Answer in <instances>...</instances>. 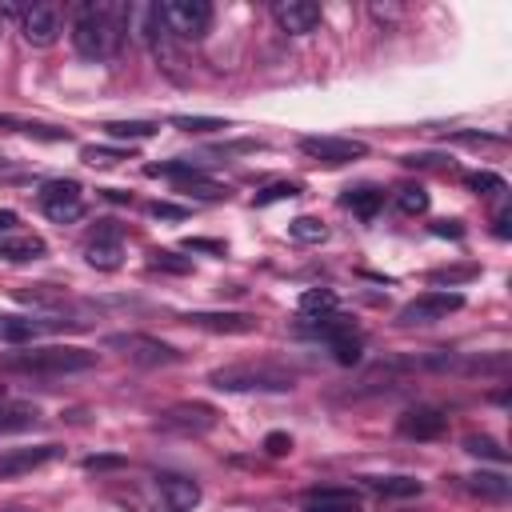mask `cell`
Wrapping results in <instances>:
<instances>
[{
  "label": "cell",
  "mask_w": 512,
  "mask_h": 512,
  "mask_svg": "<svg viewBox=\"0 0 512 512\" xmlns=\"http://www.w3.org/2000/svg\"><path fill=\"white\" fill-rule=\"evenodd\" d=\"M128 32V8L124 4H80L72 12V48L84 60H108L120 52Z\"/></svg>",
  "instance_id": "6da1fadb"
},
{
  "label": "cell",
  "mask_w": 512,
  "mask_h": 512,
  "mask_svg": "<svg viewBox=\"0 0 512 512\" xmlns=\"http://www.w3.org/2000/svg\"><path fill=\"white\" fill-rule=\"evenodd\" d=\"M92 364H96V352L72 348V344H44V348H20L0 356V368L32 372V376H64V372H84Z\"/></svg>",
  "instance_id": "7a4b0ae2"
},
{
  "label": "cell",
  "mask_w": 512,
  "mask_h": 512,
  "mask_svg": "<svg viewBox=\"0 0 512 512\" xmlns=\"http://www.w3.org/2000/svg\"><path fill=\"white\" fill-rule=\"evenodd\" d=\"M212 388L220 392H292L296 388V372H288L284 364H272V360H244V364H228V368H216L208 376Z\"/></svg>",
  "instance_id": "3957f363"
},
{
  "label": "cell",
  "mask_w": 512,
  "mask_h": 512,
  "mask_svg": "<svg viewBox=\"0 0 512 512\" xmlns=\"http://www.w3.org/2000/svg\"><path fill=\"white\" fill-rule=\"evenodd\" d=\"M104 348L120 352L124 360H132L140 368H164V364L180 360V348H172L168 340L148 336V332H112V336H104Z\"/></svg>",
  "instance_id": "277c9868"
},
{
  "label": "cell",
  "mask_w": 512,
  "mask_h": 512,
  "mask_svg": "<svg viewBox=\"0 0 512 512\" xmlns=\"http://www.w3.org/2000/svg\"><path fill=\"white\" fill-rule=\"evenodd\" d=\"M160 20L168 36L176 40H204L212 28V4L208 0H168L160 4Z\"/></svg>",
  "instance_id": "5b68a950"
},
{
  "label": "cell",
  "mask_w": 512,
  "mask_h": 512,
  "mask_svg": "<svg viewBox=\"0 0 512 512\" xmlns=\"http://www.w3.org/2000/svg\"><path fill=\"white\" fill-rule=\"evenodd\" d=\"M36 204H40V212H44L48 220L72 224V220H80V212H84V188H80L76 180H48V184H40Z\"/></svg>",
  "instance_id": "8992f818"
},
{
  "label": "cell",
  "mask_w": 512,
  "mask_h": 512,
  "mask_svg": "<svg viewBox=\"0 0 512 512\" xmlns=\"http://www.w3.org/2000/svg\"><path fill=\"white\" fill-rule=\"evenodd\" d=\"M464 308V296L460 292H420L416 300H408L400 312H396V324L404 328H416V324H436V320H448V312Z\"/></svg>",
  "instance_id": "52a82bcc"
},
{
  "label": "cell",
  "mask_w": 512,
  "mask_h": 512,
  "mask_svg": "<svg viewBox=\"0 0 512 512\" xmlns=\"http://www.w3.org/2000/svg\"><path fill=\"white\" fill-rule=\"evenodd\" d=\"M216 420H220V412L212 408V404H200V400H184V404H172V408H164L160 416H156V424L164 428V432H208V428H216Z\"/></svg>",
  "instance_id": "ba28073f"
},
{
  "label": "cell",
  "mask_w": 512,
  "mask_h": 512,
  "mask_svg": "<svg viewBox=\"0 0 512 512\" xmlns=\"http://www.w3.org/2000/svg\"><path fill=\"white\" fill-rule=\"evenodd\" d=\"M300 152L320 160V164H352V160L368 156V144L364 140H348V136H304Z\"/></svg>",
  "instance_id": "9c48e42d"
},
{
  "label": "cell",
  "mask_w": 512,
  "mask_h": 512,
  "mask_svg": "<svg viewBox=\"0 0 512 512\" xmlns=\"http://www.w3.org/2000/svg\"><path fill=\"white\" fill-rule=\"evenodd\" d=\"M20 36L32 48L56 44V36H60V12L52 4H28V8H20Z\"/></svg>",
  "instance_id": "30bf717a"
},
{
  "label": "cell",
  "mask_w": 512,
  "mask_h": 512,
  "mask_svg": "<svg viewBox=\"0 0 512 512\" xmlns=\"http://www.w3.org/2000/svg\"><path fill=\"white\" fill-rule=\"evenodd\" d=\"M156 496L164 512H192L200 504V484L184 472H156Z\"/></svg>",
  "instance_id": "8fae6325"
},
{
  "label": "cell",
  "mask_w": 512,
  "mask_h": 512,
  "mask_svg": "<svg viewBox=\"0 0 512 512\" xmlns=\"http://www.w3.org/2000/svg\"><path fill=\"white\" fill-rule=\"evenodd\" d=\"M104 228H96L84 244V260L100 272H112L120 268V256H124V244H120V228H112V220H100Z\"/></svg>",
  "instance_id": "7c38bea8"
},
{
  "label": "cell",
  "mask_w": 512,
  "mask_h": 512,
  "mask_svg": "<svg viewBox=\"0 0 512 512\" xmlns=\"http://www.w3.org/2000/svg\"><path fill=\"white\" fill-rule=\"evenodd\" d=\"M60 452H64L60 444H32V448H8V452H0V480H4V476H24V472H32V468H40V464L56 460Z\"/></svg>",
  "instance_id": "4fadbf2b"
},
{
  "label": "cell",
  "mask_w": 512,
  "mask_h": 512,
  "mask_svg": "<svg viewBox=\"0 0 512 512\" xmlns=\"http://www.w3.org/2000/svg\"><path fill=\"white\" fill-rule=\"evenodd\" d=\"M272 16H276V24L284 32L304 36V32H312L320 24V4H312V0H276L272 4Z\"/></svg>",
  "instance_id": "5bb4252c"
},
{
  "label": "cell",
  "mask_w": 512,
  "mask_h": 512,
  "mask_svg": "<svg viewBox=\"0 0 512 512\" xmlns=\"http://www.w3.org/2000/svg\"><path fill=\"white\" fill-rule=\"evenodd\" d=\"M184 320L192 328L220 332V336H248V332H256V316H248V312H192Z\"/></svg>",
  "instance_id": "9a60e30c"
},
{
  "label": "cell",
  "mask_w": 512,
  "mask_h": 512,
  "mask_svg": "<svg viewBox=\"0 0 512 512\" xmlns=\"http://www.w3.org/2000/svg\"><path fill=\"white\" fill-rule=\"evenodd\" d=\"M444 428H448V416L440 408H432V404H416V408H408L400 416V432L408 440H436Z\"/></svg>",
  "instance_id": "2e32d148"
},
{
  "label": "cell",
  "mask_w": 512,
  "mask_h": 512,
  "mask_svg": "<svg viewBox=\"0 0 512 512\" xmlns=\"http://www.w3.org/2000/svg\"><path fill=\"white\" fill-rule=\"evenodd\" d=\"M44 252L48 248H44V240L36 232H4L0 236V260H8V264H32Z\"/></svg>",
  "instance_id": "e0dca14e"
},
{
  "label": "cell",
  "mask_w": 512,
  "mask_h": 512,
  "mask_svg": "<svg viewBox=\"0 0 512 512\" xmlns=\"http://www.w3.org/2000/svg\"><path fill=\"white\" fill-rule=\"evenodd\" d=\"M304 512H360V496L352 488H312Z\"/></svg>",
  "instance_id": "ac0fdd59"
},
{
  "label": "cell",
  "mask_w": 512,
  "mask_h": 512,
  "mask_svg": "<svg viewBox=\"0 0 512 512\" xmlns=\"http://www.w3.org/2000/svg\"><path fill=\"white\" fill-rule=\"evenodd\" d=\"M52 324L48 320H32V316H0V340L8 344H28L36 340L40 332H48Z\"/></svg>",
  "instance_id": "d6986e66"
},
{
  "label": "cell",
  "mask_w": 512,
  "mask_h": 512,
  "mask_svg": "<svg viewBox=\"0 0 512 512\" xmlns=\"http://www.w3.org/2000/svg\"><path fill=\"white\" fill-rule=\"evenodd\" d=\"M344 208H352V216H360V220H376V212L384 208V192L380 188H348L344 192Z\"/></svg>",
  "instance_id": "ffe728a7"
},
{
  "label": "cell",
  "mask_w": 512,
  "mask_h": 512,
  "mask_svg": "<svg viewBox=\"0 0 512 512\" xmlns=\"http://www.w3.org/2000/svg\"><path fill=\"white\" fill-rule=\"evenodd\" d=\"M40 420V412L24 400H0V432H16V428H32Z\"/></svg>",
  "instance_id": "44dd1931"
},
{
  "label": "cell",
  "mask_w": 512,
  "mask_h": 512,
  "mask_svg": "<svg viewBox=\"0 0 512 512\" xmlns=\"http://www.w3.org/2000/svg\"><path fill=\"white\" fill-rule=\"evenodd\" d=\"M464 484H468V492H476L484 500H504L508 496V476H500V472H476V476H464Z\"/></svg>",
  "instance_id": "7402d4cb"
},
{
  "label": "cell",
  "mask_w": 512,
  "mask_h": 512,
  "mask_svg": "<svg viewBox=\"0 0 512 512\" xmlns=\"http://www.w3.org/2000/svg\"><path fill=\"white\" fill-rule=\"evenodd\" d=\"M176 192H188V196H196V200H224V196H228V188L216 184V180H204V172L176 180Z\"/></svg>",
  "instance_id": "603a6c76"
},
{
  "label": "cell",
  "mask_w": 512,
  "mask_h": 512,
  "mask_svg": "<svg viewBox=\"0 0 512 512\" xmlns=\"http://www.w3.org/2000/svg\"><path fill=\"white\" fill-rule=\"evenodd\" d=\"M288 236L300 240V244H320V240L328 236V228H324L320 216H296V220L288 224Z\"/></svg>",
  "instance_id": "cb8c5ba5"
},
{
  "label": "cell",
  "mask_w": 512,
  "mask_h": 512,
  "mask_svg": "<svg viewBox=\"0 0 512 512\" xmlns=\"http://www.w3.org/2000/svg\"><path fill=\"white\" fill-rule=\"evenodd\" d=\"M156 128L160 124H148V120H112V124H104V132L116 136V140H144V136H156Z\"/></svg>",
  "instance_id": "d4e9b609"
},
{
  "label": "cell",
  "mask_w": 512,
  "mask_h": 512,
  "mask_svg": "<svg viewBox=\"0 0 512 512\" xmlns=\"http://www.w3.org/2000/svg\"><path fill=\"white\" fill-rule=\"evenodd\" d=\"M396 208L404 216H420V212H428V192L420 184H400L396 188Z\"/></svg>",
  "instance_id": "484cf974"
},
{
  "label": "cell",
  "mask_w": 512,
  "mask_h": 512,
  "mask_svg": "<svg viewBox=\"0 0 512 512\" xmlns=\"http://www.w3.org/2000/svg\"><path fill=\"white\" fill-rule=\"evenodd\" d=\"M328 348H332L336 364H356V360H360V332H356V328H348V332H340Z\"/></svg>",
  "instance_id": "4316f807"
},
{
  "label": "cell",
  "mask_w": 512,
  "mask_h": 512,
  "mask_svg": "<svg viewBox=\"0 0 512 512\" xmlns=\"http://www.w3.org/2000/svg\"><path fill=\"white\" fill-rule=\"evenodd\" d=\"M372 488L380 496H420V480H412V476H380V480H372Z\"/></svg>",
  "instance_id": "83f0119b"
},
{
  "label": "cell",
  "mask_w": 512,
  "mask_h": 512,
  "mask_svg": "<svg viewBox=\"0 0 512 512\" xmlns=\"http://www.w3.org/2000/svg\"><path fill=\"white\" fill-rule=\"evenodd\" d=\"M172 128L204 136V132H220V128H228V120H216V116H172Z\"/></svg>",
  "instance_id": "f1b7e54d"
},
{
  "label": "cell",
  "mask_w": 512,
  "mask_h": 512,
  "mask_svg": "<svg viewBox=\"0 0 512 512\" xmlns=\"http://www.w3.org/2000/svg\"><path fill=\"white\" fill-rule=\"evenodd\" d=\"M472 276H480V264H452V268H436V272H428V280L432 284H464V280H472Z\"/></svg>",
  "instance_id": "f546056e"
},
{
  "label": "cell",
  "mask_w": 512,
  "mask_h": 512,
  "mask_svg": "<svg viewBox=\"0 0 512 512\" xmlns=\"http://www.w3.org/2000/svg\"><path fill=\"white\" fill-rule=\"evenodd\" d=\"M464 448H468L472 456H484V460H496V464H504V460H508V452H504L492 436H468V440H464Z\"/></svg>",
  "instance_id": "4dcf8cb0"
},
{
  "label": "cell",
  "mask_w": 512,
  "mask_h": 512,
  "mask_svg": "<svg viewBox=\"0 0 512 512\" xmlns=\"http://www.w3.org/2000/svg\"><path fill=\"white\" fill-rule=\"evenodd\" d=\"M464 184H468L476 196H496V192H504V180H500L496 172H468Z\"/></svg>",
  "instance_id": "1f68e13d"
},
{
  "label": "cell",
  "mask_w": 512,
  "mask_h": 512,
  "mask_svg": "<svg viewBox=\"0 0 512 512\" xmlns=\"http://www.w3.org/2000/svg\"><path fill=\"white\" fill-rule=\"evenodd\" d=\"M336 308V296L332 292H304L300 296V312L304 316H328Z\"/></svg>",
  "instance_id": "d6a6232c"
},
{
  "label": "cell",
  "mask_w": 512,
  "mask_h": 512,
  "mask_svg": "<svg viewBox=\"0 0 512 512\" xmlns=\"http://www.w3.org/2000/svg\"><path fill=\"white\" fill-rule=\"evenodd\" d=\"M80 156H84V164H92V168H112V164L124 160L128 152H124V148H96V144H88Z\"/></svg>",
  "instance_id": "836d02e7"
},
{
  "label": "cell",
  "mask_w": 512,
  "mask_h": 512,
  "mask_svg": "<svg viewBox=\"0 0 512 512\" xmlns=\"http://www.w3.org/2000/svg\"><path fill=\"white\" fill-rule=\"evenodd\" d=\"M300 196V184L296 180H280V184H268L264 192H256V204H272V200H292Z\"/></svg>",
  "instance_id": "e575fe53"
},
{
  "label": "cell",
  "mask_w": 512,
  "mask_h": 512,
  "mask_svg": "<svg viewBox=\"0 0 512 512\" xmlns=\"http://www.w3.org/2000/svg\"><path fill=\"white\" fill-rule=\"evenodd\" d=\"M152 268H164V272L188 276V272H192V260H184V256H176V252H152Z\"/></svg>",
  "instance_id": "d590c367"
},
{
  "label": "cell",
  "mask_w": 512,
  "mask_h": 512,
  "mask_svg": "<svg viewBox=\"0 0 512 512\" xmlns=\"http://www.w3.org/2000/svg\"><path fill=\"white\" fill-rule=\"evenodd\" d=\"M148 212L160 216V220H184V216H188V208H184V204H172V200H152Z\"/></svg>",
  "instance_id": "8d00e7d4"
},
{
  "label": "cell",
  "mask_w": 512,
  "mask_h": 512,
  "mask_svg": "<svg viewBox=\"0 0 512 512\" xmlns=\"http://www.w3.org/2000/svg\"><path fill=\"white\" fill-rule=\"evenodd\" d=\"M264 452L268 456H288L292 452V436L288 432H268L264 436Z\"/></svg>",
  "instance_id": "74e56055"
},
{
  "label": "cell",
  "mask_w": 512,
  "mask_h": 512,
  "mask_svg": "<svg viewBox=\"0 0 512 512\" xmlns=\"http://www.w3.org/2000/svg\"><path fill=\"white\" fill-rule=\"evenodd\" d=\"M452 140H460V144H504V136H484V132H452Z\"/></svg>",
  "instance_id": "f35d334b"
},
{
  "label": "cell",
  "mask_w": 512,
  "mask_h": 512,
  "mask_svg": "<svg viewBox=\"0 0 512 512\" xmlns=\"http://www.w3.org/2000/svg\"><path fill=\"white\" fill-rule=\"evenodd\" d=\"M184 248H188V252H216V256H224V244H220V240H200V236H196V240H184Z\"/></svg>",
  "instance_id": "ab89813d"
},
{
  "label": "cell",
  "mask_w": 512,
  "mask_h": 512,
  "mask_svg": "<svg viewBox=\"0 0 512 512\" xmlns=\"http://www.w3.org/2000/svg\"><path fill=\"white\" fill-rule=\"evenodd\" d=\"M120 464H124L120 456H88V460H84L88 472H104V468H120Z\"/></svg>",
  "instance_id": "60d3db41"
},
{
  "label": "cell",
  "mask_w": 512,
  "mask_h": 512,
  "mask_svg": "<svg viewBox=\"0 0 512 512\" xmlns=\"http://www.w3.org/2000/svg\"><path fill=\"white\" fill-rule=\"evenodd\" d=\"M432 232H436V236H464L460 220H436V224H432Z\"/></svg>",
  "instance_id": "b9f144b4"
},
{
  "label": "cell",
  "mask_w": 512,
  "mask_h": 512,
  "mask_svg": "<svg viewBox=\"0 0 512 512\" xmlns=\"http://www.w3.org/2000/svg\"><path fill=\"white\" fill-rule=\"evenodd\" d=\"M4 232H16V212L12 208H0V236Z\"/></svg>",
  "instance_id": "7bdbcfd3"
},
{
  "label": "cell",
  "mask_w": 512,
  "mask_h": 512,
  "mask_svg": "<svg viewBox=\"0 0 512 512\" xmlns=\"http://www.w3.org/2000/svg\"><path fill=\"white\" fill-rule=\"evenodd\" d=\"M508 220H512V212L500 208V212H496V236H508Z\"/></svg>",
  "instance_id": "ee69618b"
},
{
  "label": "cell",
  "mask_w": 512,
  "mask_h": 512,
  "mask_svg": "<svg viewBox=\"0 0 512 512\" xmlns=\"http://www.w3.org/2000/svg\"><path fill=\"white\" fill-rule=\"evenodd\" d=\"M4 512H28V508H4Z\"/></svg>",
  "instance_id": "f6af8a7d"
},
{
  "label": "cell",
  "mask_w": 512,
  "mask_h": 512,
  "mask_svg": "<svg viewBox=\"0 0 512 512\" xmlns=\"http://www.w3.org/2000/svg\"><path fill=\"white\" fill-rule=\"evenodd\" d=\"M0 400H4V384H0Z\"/></svg>",
  "instance_id": "bcb514c9"
},
{
  "label": "cell",
  "mask_w": 512,
  "mask_h": 512,
  "mask_svg": "<svg viewBox=\"0 0 512 512\" xmlns=\"http://www.w3.org/2000/svg\"><path fill=\"white\" fill-rule=\"evenodd\" d=\"M0 20H4V16H0Z\"/></svg>",
  "instance_id": "7dc6e473"
}]
</instances>
